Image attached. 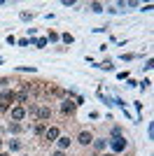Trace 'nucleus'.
Here are the masks:
<instances>
[{"label": "nucleus", "mask_w": 154, "mask_h": 156, "mask_svg": "<svg viewBox=\"0 0 154 156\" xmlns=\"http://www.w3.org/2000/svg\"><path fill=\"white\" fill-rule=\"evenodd\" d=\"M38 117L40 119H49L51 117V110H49V107H40V110H38Z\"/></svg>", "instance_id": "nucleus-9"}, {"label": "nucleus", "mask_w": 154, "mask_h": 156, "mask_svg": "<svg viewBox=\"0 0 154 156\" xmlns=\"http://www.w3.org/2000/svg\"><path fill=\"white\" fill-rule=\"evenodd\" d=\"M28 44H31V40H26V37L19 40V47H28Z\"/></svg>", "instance_id": "nucleus-22"}, {"label": "nucleus", "mask_w": 154, "mask_h": 156, "mask_svg": "<svg viewBox=\"0 0 154 156\" xmlns=\"http://www.w3.org/2000/svg\"><path fill=\"white\" fill-rule=\"evenodd\" d=\"M94 147H96V151H103L105 147H108V140H105V137H98L96 142H94Z\"/></svg>", "instance_id": "nucleus-8"}, {"label": "nucleus", "mask_w": 154, "mask_h": 156, "mask_svg": "<svg viewBox=\"0 0 154 156\" xmlns=\"http://www.w3.org/2000/svg\"><path fill=\"white\" fill-rule=\"evenodd\" d=\"M7 44H16V37H14V35H7Z\"/></svg>", "instance_id": "nucleus-18"}, {"label": "nucleus", "mask_w": 154, "mask_h": 156, "mask_svg": "<svg viewBox=\"0 0 154 156\" xmlns=\"http://www.w3.org/2000/svg\"><path fill=\"white\" fill-rule=\"evenodd\" d=\"M0 156H9V154H0Z\"/></svg>", "instance_id": "nucleus-25"}, {"label": "nucleus", "mask_w": 154, "mask_h": 156, "mask_svg": "<svg viewBox=\"0 0 154 156\" xmlns=\"http://www.w3.org/2000/svg\"><path fill=\"white\" fill-rule=\"evenodd\" d=\"M24 117H26V110L21 107V105H19V107H12V119H14V121H21Z\"/></svg>", "instance_id": "nucleus-5"}, {"label": "nucleus", "mask_w": 154, "mask_h": 156, "mask_svg": "<svg viewBox=\"0 0 154 156\" xmlns=\"http://www.w3.org/2000/svg\"><path fill=\"white\" fill-rule=\"evenodd\" d=\"M19 130H21L19 124H9V133H19Z\"/></svg>", "instance_id": "nucleus-14"}, {"label": "nucleus", "mask_w": 154, "mask_h": 156, "mask_svg": "<svg viewBox=\"0 0 154 156\" xmlns=\"http://www.w3.org/2000/svg\"><path fill=\"white\" fill-rule=\"evenodd\" d=\"M63 7H75V0H63Z\"/></svg>", "instance_id": "nucleus-20"}, {"label": "nucleus", "mask_w": 154, "mask_h": 156, "mask_svg": "<svg viewBox=\"0 0 154 156\" xmlns=\"http://www.w3.org/2000/svg\"><path fill=\"white\" fill-rule=\"evenodd\" d=\"M91 9H94L96 14H101L103 12V5H101V2H91Z\"/></svg>", "instance_id": "nucleus-12"}, {"label": "nucleus", "mask_w": 154, "mask_h": 156, "mask_svg": "<svg viewBox=\"0 0 154 156\" xmlns=\"http://www.w3.org/2000/svg\"><path fill=\"white\" fill-rule=\"evenodd\" d=\"M61 110H63L65 114H72V112H75V103H70V100H63V105H61Z\"/></svg>", "instance_id": "nucleus-7"}, {"label": "nucleus", "mask_w": 154, "mask_h": 156, "mask_svg": "<svg viewBox=\"0 0 154 156\" xmlns=\"http://www.w3.org/2000/svg\"><path fill=\"white\" fill-rule=\"evenodd\" d=\"M19 19H21V21H31V19H33V14H31V12H21V14H19Z\"/></svg>", "instance_id": "nucleus-13"}, {"label": "nucleus", "mask_w": 154, "mask_h": 156, "mask_svg": "<svg viewBox=\"0 0 154 156\" xmlns=\"http://www.w3.org/2000/svg\"><path fill=\"white\" fill-rule=\"evenodd\" d=\"M63 42H65V44H70V42H72V35H70V33H65V35H63Z\"/></svg>", "instance_id": "nucleus-16"}, {"label": "nucleus", "mask_w": 154, "mask_h": 156, "mask_svg": "<svg viewBox=\"0 0 154 156\" xmlns=\"http://www.w3.org/2000/svg\"><path fill=\"white\" fill-rule=\"evenodd\" d=\"M105 156H115V154H105Z\"/></svg>", "instance_id": "nucleus-24"}, {"label": "nucleus", "mask_w": 154, "mask_h": 156, "mask_svg": "<svg viewBox=\"0 0 154 156\" xmlns=\"http://www.w3.org/2000/svg\"><path fill=\"white\" fill-rule=\"evenodd\" d=\"M110 149L115 151V154H122L124 149H126V140H124V135H112V140H108Z\"/></svg>", "instance_id": "nucleus-1"}, {"label": "nucleus", "mask_w": 154, "mask_h": 156, "mask_svg": "<svg viewBox=\"0 0 154 156\" xmlns=\"http://www.w3.org/2000/svg\"><path fill=\"white\" fill-rule=\"evenodd\" d=\"M49 40H51V42H56V40H58V35H56V33H49V37H47V42H49Z\"/></svg>", "instance_id": "nucleus-19"}, {"label": "nucleus", "mask_w": 154, "mask_h": 156, "mask_svg": "<svg viewBox=\"0 0 154 156\" xmlns=\"http://www.w3.org/2000/svg\"><path fill=\"white\" fill-rule=\"evenodd\" d=\"M0 147H2V142H0Z\"/></svg>", "instance_id": "nucleus-27"}, {"label": "nucleus", "mask_w": 154, "mask_h": 156, "mask_svg": "<svg viewBox=\"0 0 154 156\" xmlns=\"http://www.w3.org/2000/svg\"><path fill=\"white\" fill-rule=\"evenodd\" d=\"M0 63H2V56H0Z\"/></svg>", "instance_id": "nucleus-26"}, {"label": "nucleus", "mask_w": 154, "mask_h": 156, "mask_svg": "<svg viewBox=\"0 0 154 156\" xmlns=\"http://www.w3.org/2000/svg\"><path fill=\"white\" fill-rule=\"evenodd\" d=\"M77 140H79V144H84V147H86V144H91V142H94V135H91L89 130H82Z\"/></svg>", "instance_id": "nucleus-4"}, {"label": "nucleus", "mask_w": 154, "mask_h": 156, "mask_svg": "<svg viewBox=\"0 0 154 156\" xmlns=\"http://www.w3.org/2000/svg\"><path fill=\"white\" fill-rule=\"evenodd\" d=\"M101 68H103V70H112V63H110V61H105V63H101Z\"/></svg>", "instance_id": "nucleus-17"}, {"label": "nucleus", "mask_w": 154, "mask_h": 156, "mask_svg": "<svg viewBox=\"0 0 154 156\" xmlns=\"http://www.w3.org/2000/svg\"><path fill=\"white\" fill-rule=\"evenodd\" d=\"M33 44H35V47H40V49H42V47H47V37H40V40H33Z\"/></svg>", "instance_id": "nucleus-11"}, {"label": "nucleus", "mask_w": 154, "mask_h": 156, "mask_svg": "<svg viewBox=\"0 0 154 156\" xmlns=\"http://www.w3.org/2000/svg\"><path fill=\"white\" fill-rule=\"evenodd\" d=\"M16 98H19V103H26V100H28V93H26V91H21Z\"/></svg>", "instance_id": "nucleus-15"}, {"label": "nucleus", "mask_w": 154, "mask_h": 156, "mask_svg": "<svg viewBox=\"0 0 154 156\" xmlns=\"http://www.w3.org/2000/svg\"><path fill=\"white\" fill-rule=\"evenodd\" d=\"M14 98H16V93H14V91H5L2 96H0V110H5V107L12 103Z\"/></svg>", "instance_id": "nucleus-2"}, {"label": "nucleus", "mask_w": 154, "mask_h": 156, "mask_svg": "<svg viewBox=\"0 0 154 156\" xmlns=\"http://www.w3.org/2000/svg\"><path fill=\"white\" fill-rule=\"evenodd\" d=\"M54 156H65V154H63V151H61V149H58V151H56V154H54Z\"/></svg>", "instance_id": "nucleus-23"}, {"label": "nucleus", "mask_w": 154, "mask_h": 156, "mask_svg": "<svg viewBox=\"0 0 154 156\" xmlns=\"http://www.w3.org/2000/svg\"><path fill=\"white\" fill-rule=\"evenodd\" d=\"M58 149L63 151V149H68V147H70V137H65V135H58Z\"/></svg>", "instance_id": "nucleus-6"}, {"label": "nucleus", "mask_w": 154, "mask_h": 156, "mask_svg": "<svg viewBox=\"0 0 154 156\" xmlns=\"http://www.w3.org/2000/svg\"><path fill=\"white\" fill-rule=\"evenodd\" d=\"M58 135H61V130H58L56 126H51V128H47V130H45V140H49V142L58 140Z\"/></svg>", "instance_id": "nucleus-3"}, {"label": "nucleus", "mask_w": 154, "mask_h": 156, "mask_svg": "<svg viewBox=\"0 0 154 156\" xmlns=\"http://www.w3.org/2000/svg\"><path fill=\"white\" fill-rule=\"evenodd\" d=\"M122 61H133V54H122Z\"/></svg>", "instance_id": "nucleus-21"}, {"label": "nucleus", "mask_w": 154, "mask_h": 156, "mask_svg": "<svg viewBox=\"0 0 154 156\" xmlns=\"http://www.w3.org/2000/svg\"><path fill=\"white\" fill-rule=\"evenodd\" d=\"M7 147H9V151H19V149H21V144L16 142V140H9V144H7Z\"/></svg>", "instance_id": "nucleus-10"}]
</instances>
